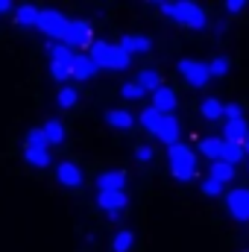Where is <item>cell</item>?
<instances>
[{"label": "cell", "mask_w": 249, "mask_h": 252, "mask_svg": "<svg viewBox=\"0 0 249 252\" xmlns=\"http://www.w3.org/2000/svg\"><path fill=\"white\" fill-rule=\"evenodd\" d=\"M158 9H161L170 21H176L179 27H187V30H202V27L208 24L202 6H196V3H190V0H161Z\"/></svg>", "instance_id": "obj_1"}, {"label": "cell", "mask_w": 249, "mask_h": 252, "mask_svg": "<svg viewBox=\"0 0 249 252\" xmlns=\"http://www.w3.org/2000/svg\"><path fill=\"white\" fill-rule=\"evenodd\" d=\"M91 62L97 64L100 70H126L132 64V56L126 53L121 44H109V41H94L88 50Z\"/></svg>", "instance_id": "obj_2"}, {"label": "cell", "mask_w": 249, "mask_h": 252, "mask_svg": "<svg viewBox=\"0 0 249 252\" xmlns=\"http://www.w3.org/2000/svg\"><path fill=\"white\" fill-rule=\"evenodd\" d=\"M167 156H170V173L176 182H190L196 176V153L187 147V144H173L167 147Z\"/></svg>", "instance_id": "obj_3"}, {"label": "cell", "mask_w": 249, "mask_h": 252, "mask_svg": "<svg viewBox=\"0 0 249 252\" xmlns=\"http://www.w3.org/2000/svg\"><path fill=\"white\" fill-rule=\"evenodd\" d=\"M47 53H50V73L56 82H67L73 79V59L76 53L64 44H56V41H47Z\"/></svg>", "instance_id": "obj_4"}, {"label": "cell", "mask_w": 249, "mask_h": 252, "mask_svg": "<svg viewBox=\"0 0 249 252\" xmlns=\"http://www.w3.org/2000/svg\"><path fill=\"white\" fill-rule=\"evenodd\" d=\"M97 38H94V32H91V24L88 21H82V18H76V21H70L67 24V30H64V38L62 44L64 47H70V50H91V44H94Z\"/></svg>", "instance_id": "obj_5"}, {"label": "cell", "mask_w": 249, "mask_h": 252, "mask_svg": "<svg viewBox=\"0 0 249 252\" xmlns=\"http://www.w3.org/2000/svg\"><path fill=\"white\" fill-rule=\"evenodd\" d=\"M176 70L182 73V79H185L187 85H193V88H202V85H208L211 82V70H208V62H199V59H179L176 62Z\"/></svg>", "instance_id": "obj_6"}, {"label": "cell", "mask_w": 249, "mask_h": 252, "mask_svg": "<svg viewBox=\"0 0 249 252\" xmlns=\"http://www.w3.org/2000/svg\"><path fill=\"white\" fill-rule=\"evenodd\" d=\"M67 24H70V21L64 18L62 12H56V9H41V21H38V30H41V32H44L50 41L62 44Z\"/></svg>", "instance_id": "obj_7"}, {"label": "cell", "mask_w": 249, "mask_h": 252, "mask_svg": "<svg viewBox=\"0 0 249 252\" xmlns=\"http://www.w3.org/2000/svg\"><path fill=\"white\" fill-rule=\"evenodd\" d=\"M226 211L232 214V220L249 223V188H232L226 193Z\"/></svg>", "instance_id": "obj_8"}, {"label": "cell", "mask_w": 249, "mask_h": 252, "mask_svg": "<svg viewBox=\"0 0 249 252\" xmlns=\"http://www.w3.org/2000/svg\"><path fill=\"white\" fill-rule=\"evenodd\" d=\"M97 205L109 217H118L126 205H129V196H126V190H103V193H97Z\"/></svg>", "instance_id": "obj_9"}, {"label": "cell", "mask_w": 249, "mask_h": 252, "mask_svg": "<svg viewBox=\"0 0 249 252\" xmlns=\"http://www.w3.org/2000/svg\"><path fill=\"white\" fill-rule=\"evenodd\" d=\"M56 182L64 188H79L82 185V167L73 161H59L56 164Z\"/></svg>", "instance_id": "obj_10"}, {"label": "cell", "mask_w": 249, "mask_h": 252, "mask_svg": "<svg viewBox=\"0 0 249 252\" xmlns=\"http://www.w3.org/2000/svg\"><path fill=\"white\" fill-rule=\"evenodd\" d=\"M179 121H176V115H164L161 118V124H158V129L153 132L161 144H167V147H173V144H179Z\"/></svg>", "instance_id": "obj_11"}, {"label": "cell", "mask_w": 249, "mask_h": 252, "mask_svg": "<svg viewBox=\"0 0 249 252\" xmlns=\"http://www.w3.org/2000/svg\"><path fill=\"white\" fill-rule=\"evenodd\" d=\"M176 106H179V97H176V91H173V88L161 85V88L153 94V109H156V112H161V115H173V112H176Z\"/></svg>", "instance_id": "obj_12"}, {"label": "cell", "mask_w": 249, "mask_h": 252, "mask_svg": "<svg viewBox=\"0 0 249 252\" xmlns=\"http://www.w3.org/2000/svg\"><path fill=\"white\" fill-rule=\"evenodd\" d=\"M126 176L124 170H103L100 176H97V190L103 193V190H124L126 188Z\"/></svg>", "instance_id": "obj_13"}, {"label": "cell", "mask_w": 249, "mask_h": 252, "mask_svg": "<svg viewBox=\"0 0 249 252\" xmlns=\"http://www.w3.org/2000/svg\"><path fill=\"white\" fill-rule=\"evenodd\" d=\"M247 135H249L247 118H238V121H226L223 124V141H229V144H244Z\"/></svg>", "instance_id": "obj_14"}, {"label": "cell", "mask_w": 249, "mask_h": 252, "mask_svg": "<svg viewBox=\"0 0 249 252\" xmlns=\"http://www.w3.org/2000/svg\"><path fill=\"white\" fill-rule=\"evenodd\" d=\"M106 124L112 129H121V132H129L135 126V115L129 109H109L106 112Z\"/></svg>", "instance_id": "obj_15"}, {"label": "cell", "mask_w": 249, "mask_h": 252, "mask_svg": "<svg viewBox=\"0 0 249 252\" xmlns=\"http://www.w3.org/2000/svg\"><path fill=\"white\" fill-rule=\"evenodd\" d=\"M97 70H100V67L91 62V56H88V53H76V59H73V79L88 82Z\"/></svg>", "instance_id": "obj_16"}, {"label": "cell", "mask_w": 249, "mask_h": 252, "mask_svg": "<svg viewBox=\"0 0 249 252\" xmlns=\"http://www.w3.org/2000/svg\"><path fill=\"white\" fill-rule=\"evenodd\" d=\"M38 21H41V9H35L32 3H21L15 9V24L18 27H38Z\"/></svg>", "instance_id": "obj_17"}, {"label": "cell", "mask_w": 249, "mask_h": 252, "mask_svg": "<svg viewBox=\"0 0 249 252\" xmlns=\"http://www.w3.org/2000/svg\"><path fill=\"white\" fill-rule=\"evenodd\" d=\"M121 47H124L129 56H138V53H150L153 50V41L147 35H124L121 38Z\"/></svg>", "instance_id": "obj_18"}, {"label": "cell", "mask_w": 249, "mask_h": 252, "mask_svg": "<svg viewBox=\"0 0 249 252\" xmlns=\"http://www.w3.org/2000/svg\"><path fill=\"white\" fill-rule=\"evenodd\" d=\"M226 103L223 100H217V97H205L202 103H199V115L205 118V121H223L226 115Z\"/></svg>", "instance_id": "obj_19"}, {"label": "cell", "mask_w": 249, "mask_h": 252, "mask_svg": "<svg viewBox=\"0 0 249 252\" xmlns=\"http://www.w3.org/2000/svg\"><path fill=\"white\" fill-rule=\"evenodd\" d=\"M223 147H226L223 138H199V153L205 158H211V164L223 158Z\"/></svg>", "instance_id": "obj_20"}, {"label": "cell", "mask_w": 249, "mask_h": 252, "mask_svg": "<svg viewBox=\"0 0 249 252\" xmlns=\"http://www.w3.org/2000/svg\"><path fill=\"white\" fill-rule=\"evenodd\" d=\"M135 82H138L144 91H153V94H156V91L161 88V73H158V70H153V67H144V70L135 76Z\"/></svg>", "instance_id": "obj_21"}, {"label": "cell", "mask_w": 249, "mask_h": 252, "mask_svg": "<svg viewBox=\"0 0 249 252\" xmlns=\"http://www.w3.org/2000/svg\"><path fill=\"white\" fill-rule=\"evenodd\" d=\"M24 158H27V164L38 167V170L50 164V153H47V147H24Z\"/></svg>", "instance_id": "obj_22"}, {"label": "cell", "mask_w": 249, "mask_h": 252, "mask_svg": "<svg viewBox=\"0 0 249 252\" xmlns=\"http://www.w3.org/2000/svg\"><path fill=\"white\" fill-rule=\"evenodd\" d=\"M41 132H44V138H47V147H56V144H62L64 141V124L62 121H56V118L41 126Z\"/></svg>", "instance_id": "obj_23"}, {"label": "cell", "mask_w": 249, "mask_h": 252, "mask_svg": "<svg viewBox=\"0 0 249 252\" xmlns=\"http://www.w3.org/2000/svg\"><path fill=\"white\" fill-rule=\"evenodd\" d=\"M208 176H211V179H217L220 185H229V182L235 179V167H232V164H226V161H214V164H211V170H208Z\"/></svg>", "instance_id": "obj_24"}, {"label": "cell", "mask_w": 249, "mask_h": 252, "mask_svg": "<svg viewBox=\"0 0 249 252\" xmlns=\"http://www.w3.org/2000/svg\"><path fill=\"white\" fill-rule=\"evenodd\" d=\"M247 158V150H244V144H229L226 141V147H223V158L220 161H226V164H238V161H244Z\"/></svg>", "instance_id": "obj_25"}, {"label": "cell", "mask_w": 249, "mask_h": 252, "mask_svg": "<svg viewBox=\"0 0 249 252\" xmlns=\"http://www.w3.org/2000/svg\"><path fill=\"white\" fill-rule=\"evenodd\" d=\"M135 247V235L129 229H121L115 238H112V252H129Z\"/></svg>", "instance_id": "obj_26"}, {"label": "cell", "mask_w": 249, "mask_h": 252, "mask_svg": "<svg viewBox=\"0 0 249 252\" xmlns=\"http://www.w3.org/2000/svg\"><path fill=\"white\" fill-rule=\"evenodd\" d=\"M161 118H164L161 112H156L153 106H147V109L141 112V118H138V121H141V126H144L147 132H156V129H158V124H161Z\"/></svg>", "instance_id": "obj_27"}, {"label": "cell", "mask_w": 249, "mask_h": 252, "mask_svg": "<svg viewBox=\"0 0 249 252\" xmlns=\"http://www.w3.org/2000/svg\"><path fill=\"white\" fill-rule=\"evenodd\" d=\"M76 100H79V94H76V88H70V85H62V88H59V94H56L59 109H73V106H76Z\"/></svg>", "instance_id": "obj_28"}, {"label": "cell", "mask_w": 249, "mask_h": 252, "mask_svg": "<svg viewBox=\"0 0 249 252\" xmlns=\"http://www.w3.org/2000/svg\"><path fill=\"white\" fill-rule=\"evenodd\" d=\"M144 94H147V91H144L138 82H126V85H121V97H124V100H129V103H138Z\"/></svg>", "instance_id": "obj_29"}, {"label": "cell", "mask_w": 249, "mask_h": 252, "mask_svg": "<svg viewBox=\"0 0 249 252\" xmlns=\"http://www.w3.org/2000/svg\"><path fill=\"white\" fill-rule=\"evenodd\" d=\"M229 67H232V62H229L226 56H214V59L208 62V70H211V76H226V73H229Z\"/></svg>", "instance_id": "obj_30"}, {"label": "cell", "mask_w": 249, "mask_h": 252, "mask_svg": "<svg viewBox=\"0 0 249 252\" xmlns=\"http://www.w3.org/2000/svg\"><path fill=\"white\" fill-rule=\"evenodd\" d=\"M199 190H202L205 196H223V185H220L217 179H211V176H205V179L199 182Z\"/></svg>", "instance_id": "obj_31"}, {"label": "cell", "mask_w": 249, "mask_h": 252, "mask_svg": "<svg viewBox=\"0 0 249 252\" xmlns=\"http://www.w3.org/2000/svg\"><path fill=\"white\" fill-rule=\"evenodd\" d=\"M24 147H47V138L41 129H30L27 138H24Z\"/></svg>", "instance_id": "obj_32"}, {"label": "cell", "mask_w": 249, "mask_h": 252, "mask_svg": "<svg viewBox=\"0 0 249 252\" xmlns=\"http://www.w3.org/2000/svg\"><path fill=\"white\" fill-rule=\"evenodd\" d=\"M153 147L150 144H141V147H135V161H141V164H147V161H153Z\"/></svg>", "instance_id": "obj_33"}, {"label": "cell", "mask_w": 249, "mask_h": 252, "mask_svg": "<svg viewBox=\"0 0 249 252\" xmlns=\"http://www.w3.org/2000/svg\"><path fill=\"white\" fill-rule=\"evenodd\" d=\"M226 121H238V118H244V109L238 106V103H226Z\"/></svg>", "instance_id": "obj_34"}, {"label": "cell", "mask_w": 249, "mask_h": 252, "mask_svg": "<svg viewBox=\"0 0 249 252\" xmlns=\"http://www.w3.org/2000/svg\"><path fill=\"white\" fill-rule=\"evenodd\" d=\"M244 6H247L244 0H229V3H226V12H229V15H238Z\"/></svg>", "instance_id": "obj_35"}, {"label": "cell", "mask_w": 249, "mask_h": 252, "mask_svg": "<svg viewBox=\"0 0 249 252\" xmlns=\"http://www.w3.org/2000/svg\"><path fill=\"white\" fill-rule=\"evenodd\" d=\"M9 9H12V3H9V0H0V15H3V12H9Z\"/></svg>", "instance_id": "obj_36"}, {"label": "cell", "mask_w": 249, "mask_h": 252, "mask_svg": "<svg viewBox=\"0 0 249 252\" xmlns=\"http://www.w3.org/2000/svg\"><path fill=\"white\" fill-rule=\"evenodd\" d=\"M244 150H247V156H249V135H247V141H244Z\"/></svg>", "instance_id": "obj_37"}]
</instances>
